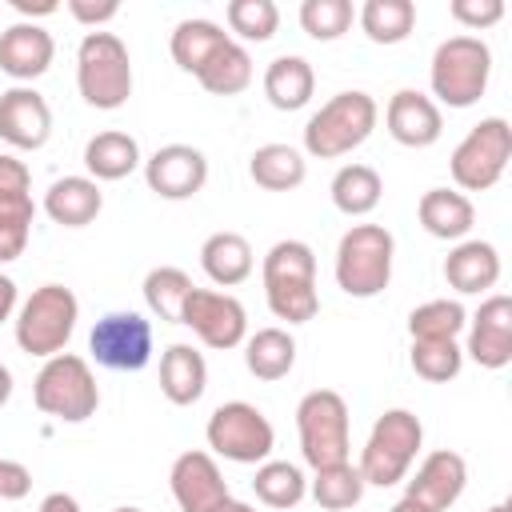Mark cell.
I'll use <instances>...</instances> for the list:
<instances>
[{"instance_id":"cell-1","label":"cell","mask_w":512,"mask_h":512,"mask_svg":"<svg viewBox=\"0 0 512 512\" xmlns=\"http://www.w3.org/2000/svg\"><path fill=\"white\" fill-rule=\"evenodd\" d=\"M264 296L276 320L288 324H308L320 312L316 296V256L304 240H280L264 256Z\"/></svg>"},{"instance_id":"cell-2","label":"cell","mask_w":512,"mask_h":512,"mask_svg":"<svg viewBox=\"0 0 512 512\" xmlns=\"http://www.w3.org/2000/svg\"><path fill=\"white\" fill-rule=\"evenodd\" d=\"M396 240L384 224H352L336 244V284L356 300H372L392 280Z\"/></svg>"},{"instance_id":"cell-3","label":"cell","mask_w":512,"mask_h":512,"mask_svg":"<svg viewBox=\"0 0 512 512\" xmlns=\"http://www.w3.org/2000/svg\"><path fill=\"white\" fill-rule=\"evenodd\" d=\"M76 88L84 104L112 112L132 96V60L116 32H88L76 48Z\"/></svg>"},{"instance_id":"cell-4","label":"cell","mask_w":512,"mask_h":512,"mask_svg":"<svg viewBox=\"0 0 512 512\" xmlns=\"http://www.w3.org/2000/svg\"><path fill=\"white\" fill-rule=\"evenodd\" d=\"M376 116H380V108H376V100L368 92H360V88L336 92L304 124V152L308 156H320V160H336V156L360 148L372 136Z\"/></svg>"},{"instance_id":"cell-5","label":"cell","mask_w":512,"mask_h":512,"mask_svg":"<svg viewBox=\"0 0 512 512\" xmlns=\"http://www.w3.org/2000/svg\"><path fill=\"white\" fill-rule=\"evenodd\" d=\"M420 444H424V424H420V416L408 412V408H388V412L372 424L368 444H364L360 464H356L360 476H364V484H376V488L400 484V480L408 476V468H412Z\"/></svg>"},{"instance_id":"cell-6","label":"cell","mask_w":512,"mask_h":512,"mask_svg":"<svg viewBox=\"0 0 512 512\" xmlns=\"http://www.w3.org/2000/svg\"><path fill=\"white\" fill-rule=\"evenodd\" d=\"M32 400L44 416H56L64 424H80L100 408V388L84 356L56 352L44 360L32 384Z\"/></svg>"},{"instance_id":"cell-7","label":"cell","mask_w":512,"mask_h":512,"mask_svg":"<svg viewBox=\"0 0 512 512\" xmlns=\"http://www.w3.org/2000/svg\"><path fill=\"white\" fill-rule=\"evenodd\" d=\"M492 76V52L480 36H448L432 52V92L448 108H472Z\"/></svg>"},{"instance_id":"cell-8","label":"cell","mask_w":512,"mask_h":512,"mask_svg":"<svg viewBox=\"0 0 512 512\" xmlns=\"http://www.w3.org/2000/svg\"><path fill=\"white\" fill-rule=\"evenodd\" d=\"M76 316H80V304L72 296V288L64 284H40L20 316H16V344L28 352V356H56L64 352V344L72 340L76 332Z\"/></svg>"},{"instance_id":"cell-9","label":"cell","mask_w":512,"mask_h":512,"mask_svg":"<svg viewBox=\"0 0 512 512\" xmlns=\"http://www.w3.org/2000/svg\"><path fill=\"white\" fill-rule=\"evenodd\" d=\"M296 432H300V452L316 468L344 464L352 452L348 436V404L332 388H316L296 404Z\"/></svg>"},{"instance_id":"cell-10","label":"cell","mask_w":512,"mask_h":512,"mask_svg":"<svg viewBox=\"0 0 512 512\" xmlns=\"http://www.w3.org/2000/svg\"><path fill=\"white\" fill-rule=\"evenodd\" d=\"M208 448L232 464H264L272 456L276 432L268 416L248 400H228L208 416Z\"/></svg>"},{"instance_id":"cell-11","label":"cell","mask_w":512,"mask_h":512,"mask_svg":"<svg viewBox=\"0 0 512 512\" xmlns=\"http://www.w3.org/2000/svg\"><path fill=\"white\" fill-rule=\"evenodd\" d=\"M508 160H512V128L504 116H488L476 128H468V136L456 144L448 168L464 192H488L504 176Z\"/></svg>"},{"instance_id":"cell-12","label":"cell","mask_w":512,"mask_h":512,"mask_svg":"<svg viewBox=\"0 0 512 512\" xmlns=\"http://www.w3.org/2000/svg\"><path fill=\"white\" fill-rule=\"evenodd\" d=\"M88 348L112 372H140L152 360V324L140 312H108L96 320Z\"/></svg>"},{"instance_id":"cell-13","label":"cell","mask_w":512,"mask_h":512,"mask_svg":"<svg viewBox=\"0 0 512 512\" xmlns=\"http://www.w3.org/2000/svg\"><path fill=\"white\" fill-rule=\"evenodd\" d=\"M180 324H188L208 348H236L248 336V312L236 296L212 292V288H192L180 308Z\"/></svg>"},{"instance_id":"cell-14","label":"cell","mask_w":512,"mask_h":512,"mask_svg":"<svg viewBox=\"0 0 512 512\" xmlns=\"http://www.w3.org/2000/svg\"><path fill=\"white\" fill-rule=\"evenodd\" d=\"M144 180L160 200H188L208 180V160L192 144H164L144 160Z\"/></svg>"},{"instance_id":"cell-15","label":"cell","mask_w":512,"mask_h":512,"mask_svg":"<svg viewBox=\"0 0 512 512\" xmlns=\"http://www.w3.org/2000/svg\"><path fill=\"white\" fill-rule=\"evenodd\" d=\"M464 328H468L464 352L480 368H504L512 360V296H504V292L488 296Z\"/></svg>"},{"instance_id":"cell-16","label":"cell","mask_w":512,"mask_h":512,"mask_svg":"<svg viewBox=\"0 0 512 512\" xmlns=\"http://www.w3.org/2000/svg\"><path fill=\"white\" fill-rule=\"evenodd\" d=\"M0 136L12 144V148H24V152H36L48 144L52 136V108L48 100L36 92V88H8L0 96Z\"/></svg>"},{"instance_id":"cell-17","label":"cell","mask_w":512,"mask_h":512,"mask_svg":"<svg viewBox=\"0 0 512 512\" xmlns=\"http://www.w3.org/2000/svg\"><path fill=\"white\" fill-rule=\"evenodd\" d=\"M464 484H468V464H464V456L452 452V448H436V452H428V456L420 460V468H416V476L408 480V492H404V496H412L416 504H424V508H432V512H444V508H452V504L460 500Z\"/></svg>"},{"instance_id":"cell-18","label":"cell","mask_w":512,"mask_h":512,"mask_svg":"<svg viewBox=\"0 0 512 512\" xmlns=\"http://www.w3.org/2000/svg\"><path fill=\"white\" fill-rule=\"evenodd\" d=\"M168 484L180 512H212L220 500H228V484L208 452H180L172 460Z\"/></svg>"},{"instance_id":"cell-19","label":"cell","mask_w":512,"mask_h":512,"mask_svg":"<svg viewBox=\"0 0 512 512\" xmlns=\"http://www.w3.org/2000/svg\"><path fill=\"white\" fill-rule=\"evenodd\" d=\"M384 124H388V136L404 148H432L444 132V116L436 108L432 96L416 92V88H400L388 108H384Z\"/></svg>"},{"instance_id":"cell-20","label":"cell","mask_w":512,"mask_h":512,"mask_svg":"<svg viewBox=\"0 0 512 512\" xmlns=\"http://www.w3.org/2000/svg\"><path fill=\"white\" fill-rule=\"evenodd\" d=\"M56 56V44H52V32L40 28V24H12L0 32V68L12 76V80H36L48 72Z\"/></svg>"},{"instance_id":"cell-21","label":"cell","mask_w":512,"mask_h":512,"mask_svg":"<svg viewBox=\"0 0 512 512\" xmlns=\"http://www.w3.org/2000/svg\"><path fill=\"white\" fill-rule=\"evenodd\" d=\"M444 280L464 292V296H476V292H488L496 280H500V252L488 244V240H464L448 252L444 260Z\"/></svg>"},{"instance_id":"cell-22","label":"cell","mask_w":512,"mask_h":512,"mask_svg":"<svg viewBox=\"0 0 512 512\" xmlns=\"http://www.w3.org/2000/svg\"><path fill=\"white\" fill-rule=\"evenodd\" d=\"M104 192L92 176H64L44 192V212L64 228H84L100 216Z\"/></svg>"},{"instance_id":"cell-23","label":"cell","mask_w":512,"mask_h":512,"mask_svg":"<svg viewBox=\"0 0 512 512\" xmlns=\"http://www.w3.org/2000/svg\"><path fill=\"white\" fill-rule=\"evenodd\" d=\"M208 388V364L192 344H172L160 356V392L168 396V404L188 408L204 396Z\"/></svg>"},{"instance_id":"cell-24","label":"cell","mask_w":512,"mask_h":512,"mask_svg":"<svg viewBox=\"0 0 512 512\" xmlns=\"http://www.w3.org/2000/svg\"><path fill=\"white\" fill-rule=\"evenodd\" d=\"M416 212H420L424 232L436 236V240H460V236H468L472 224H476L472 200H468L464 192H452V188H428V192L420 196V208H416Z\"/></svg>"},{"instance_id":"cell-25","label":"cell","mask_w":512,"mask_h":512,"mask_svg":"<svg viewBox=\"0 0 512 512\" xmlns=\"http://www.w3.org/2000/svg\"><path fill=\"white\" fill-rule=\"evenodd\" d=\"M200 268L212 284L236 288L252 276V244L240 232H212L200 248Z\"/></svg>"},{"instance_id":"cell-26","label":"cell","mask_w":512,"mask_h":512,"mask_svg":"<svg viewBox=\"0 0 512 512\" xmlns=\"http://www.w3.org/2000/svg\"><path fill=\"white\" fill-rule=\"evenodd\" d=\"M312 92H316V72L304 56H276L264 68V96L272 108L296 112L312 100Z\"/></svg>"},{"instance_id":"cell-27","label":"cell","mask_w":512,"mask_h":512,"mask_svg":"<svg viewBox=\"0 0 512 512\" xmlns=\"http://www.w3.org/2000/svg\"><path fill=\"white\" fill-rule=\"evenodd\" d=\"M248 176L268 192H292L304 184L308 164L304 152H296L292 144H260L248 160Z\"/></svg>"},{"instance_id":"cell-28","label":"cell","mask_w":512,"mask_h":512,"mask_svg":"<svg viewBox=\"0 0 512 512\" xmlns=\"http://www.w3.org/2000/svg\"><path fill=\"white\" fill-rule=\"evenodd\" d=\"M84 164H88L92 180H124V176H132L140 168V144L128 132L108 128V132L88 140Z\"/></svg>"},{"instance_id":"cell-29","label":"cell","mask_w":512,"mask_h":512,"mask_svg":"<svg viewBox=\"0 0 512 512\" xmlns=\"http://www.w3.org/2000/svg\"><path fill=\"white\" fill-rule=\"evenodd\" d=\"M228 40H232V36H228L220 24H212V20H180L168 48H172V60H176L184 72L200 76V68H204Z\"/></svg>"},{"instance_id":"cell-30","label":"cell","mask_w":512,"mask_h":512,"mask_svg":"<svg viewBox=\"0 0 512 512\" xmlns=\"http://www.w3.org/2000/svg\"><path fill=\"white\" fill-rule=\"evenodd\" d=\"M244 364L256 380H284L296 364V340L284 328H260L244 344Z\"/></svg>"},{"instance_id":"cell-31","label":"cell","mask_w":512,"mask_h":512,"mask_svg":"<svg viewBox=\"0 0 512 512\" xmlns=\"http://www.w3.org/2000/svg\"><path fill=\"white\" fill-rule=\"evenodd\" d=\"M332 204L344 212V216H368L380 196H384V184H380V172L368 168V164H344L336 176H332Z\"/></svg>"},{"instance_id":"cell-32","label":"cell","mask_w":512,"mask_h":512,"mask_svg":"<svg viewBox=\"0 0 512 512\" xmlns=\"http://www.w3.org/2000/svg\"><path fill=\"white\" fill-rule=\"evenodd\" d=\"M360 28L372 44H400L416 28V4L412 0H364Z\"/></svg>"},{"instance_id":"cell-33","label":"cell","mask_w":512,"mask_h":512,"mask_svg":"<svg viewBox=\"0 0 512 512\" xmlns=\"http://www.w3.org/2000/svg\"><path fill=\"white\" fill-rule=\"evenodd\" d=\"M252 492L260 504L268 508H296L304 496H308V480L296 464L288 460H264L252 476Z\"/></svg>"},{"instance_id":"cell-34","label":"cell","mask_w":512,"mask_h":512,"mask_svg":"<svg viewBox=\"0 0 512 512\" xmlns=\"http://www.w3.org/2000/svg\"><path fill=\"white\" fill-rule=\"evenodd\" d=\"M312 500L328 512H344V508H356L360 496H364V476L356 464H328V468H316L312 484H308Z\"/></svg>"},{"instance_id":"cell-35","label":"cell","mask_w":512,"mask_h":512,"mask_svg":"<svg viewBox=\"0 0 512 512\" xmlns=\"http://www.w3.org/2000/svg\"><path fill=\"white\" fill-rule=\"evenodd\" d=\"M212 96H236V92H244L248 84H252V56L236 44V40H228L204 68H200V76H196Z\"/></svg>"},{"instance_id":"cell-36","label":"cell","mask_w":512,"mask_h":512,"mask_svg":"<svg viewBox=\"0 0 512 512\" xmlns=\"http://www.w3.org/2000/svg\"><path fill=\"white\" fill-rule=\"evenodd\" d=\"M192 276L184 268H172V264H160L144 276V300L148 308L160 316V320H172L180 324V308H184V296L192 292Z\"/></svg>"},{"instance_id":"cell-37","label":"cell","mask_w":512,"mask_h":512,"mask_svg":"<svg viewBox=\"0 0 512 512\" xmlns=\"http://www.w3.org/2000/svg\"><path fill=\"white\" fill-rule=\"evenodd\" d=\"M32 192H0V264L16 260L32 236Z\"/></svg>"},{"instance_id":"cell-38","label":"cell","mask_w":512,"mask_h":512,"mask_svg":"<svg viewBox=\"0 0 512 512\" xmlns=\"http://www.w3.org/2000/svg\"><path fill=\"white\" fill-rule=\"evenodd\" d=\"M468 324V312L460 300H428L412 308L408 316V336L412 340H456Z\"/></svg>"},{"instance_id":"cell-39","label":"cell","mask_w":512,"mask_h":512,"mask_svg":"<svg viewBox=\"0 0 512 512\" xmlns=\"http://www.w3.org/2000/svg\"><path fill=\"white\" fill-rule=\"evenodd\" d=\"M464 348L456 340H412V372L428 384H448L460 376Z\"/></svg>"},{"instance_id":"cell-40","label":"cell","mask_w":512,"mask_h":512,"mask_svg":"<svg viewBox=\"0 0 512 512\" xmlns=\"http://www.w3.org/2000/svg\"><path fill=\"white\" fill-rule=\"evenodd\" d=\"M224 16H228V28L240 40H256V44L272 40L276 28H280V8L272 0H232L224 8Z\"/></svg>"},{"instance_id":"cell-41","label":"cell","mask_w":512,"mask_h":512,"mask_svg":"<svg viewBox=\"0 0 512 512\" xmlns=\"http://www.w3.org/2000/svg\"><path fill=\"white\" fill-rule=\"evenodd\" d=\"M352 0H304L300 4V28L312 40H340L352 28Z\"/></svg>"},{"instance_id":"cell-42","label":"cell","mask_w":512,"mask_h":512,"mask_svg":"<svg viewBox=\"0 0 512 512\" xmlns=\"http://www.w3.org/2000/svg\"><path fill=\"white\" fill-rule=\"evenodd\" d=\"M452 20H460L464 28H492L504 16L500 0H452Z\"/></svg>"},{"instance_id":"cell-43","label":"cell","mask_w":512,"mask_h":512,"mask_svg":"<svg viewBox=\"0 0 512 512\" xmlns=\"http://www.w3.org/2000/svg\"><path fill=\"white\" fill-rule=\"evenodd\" d=\"M32 492V472L20 460L0 456V500H24Z\"/></svg>"},{"instance_id":"cell-44","label":"cell","mask_w":512,"mask_h":512,"mask_svg":"<svg viewBox=\"0 0 512 512\" xmlns=\"http://www.w3.org/2000/svg\"><path fill=\"white\" fill-rule=\"evenodd\" d=\"M68 12H72L80 24H92V28L100 32V24H108V20L120 12V4H116V0H68Z\"/></svg>"},{"instance_id":"cell-45","label":"cell","mask_w":512,"mask_h":512,"mask_svg":"<svg viewBox=\"0 0 512 512\" xmlns=\"http://www.w3.org/2000/svg\"><path fill=\"white\" fill-rule=\"evenodd\" d=\"M28 188H32L28 164L16 156H0V192H28Z\"/></svg>"},{"instance_id":"cell-46","label":"cell","mask_w":512,"mask_h":512,"mask_svg":"<svg viewBox=\"0 0 512 512\" xmlns=\"http://www.w3.org/2000/svg\"><path fill=\"white\" fill-rule=\"evenodd\" d=\"M36 512H80V504H76V496H68V492H48Z\"/></svg>"},{"instance_id":"cell-47","label":"cell","mask_w":512,"mask_h":512,"mask_svg":"<svg viewBox=\"0 0 512 512\" xmlns=\"http://www.w3.org/2000/svg\"><path fill=\"white\" fill-rule=\"evenodd\" d=\"M12 8L24 12V16H52L56 12V0H12Z\"/></svg>"},{"instance_id":"cell-48","label":"cell","mask_w":512,"mask_h":512,"mask_svg":"<svg viewBox=\"0 0 512 512\" xmlns=\"http://www.w3.org/2000/svg\"><path fill=\"white\" fill-rule=\"evenodd\" d=\"M16 308V284L8 276H0V320H8Z\"/></svg>"},{"instance_id":"cell-49","label":"cell","mask_w":512,"mask_h":512,"mask_svg":"<svg viewBox=\"0 0 512 512\" xmlns=\"http://www.w3.org/2000/svg\"><path fill=\"white\" fill-rule=\"evenodd\" d=\"M388 512H432V508H424V504H416L412 496H400V500H396V504H392Z\"/></svg>"},{"instance_id":"cell-50","label":"cell","mask_w":512,"mask_h":512,"mask_svg":"<svg viewBox=\"0 0 512 512\" xmlns=\"http://www.w3.org/2000/svg\"><path fill=\"white\" fill-rule=\"evenodd\" d=\"M212 512H256V508H252V504H244V500H232V496H228V500H220Z\"/></svg>"},{"instance_id":"cell-51","label":"cell","mask_w":512,"mask_h":512,"mask_svg":"<svg viewBox=\"0 0 512 512\" xmlns=\"http://www.w3.org/2000/svg\"><path fill=\"white\" fill-rule=\"evenodd\" d=\"M8 396H12V372L0 364V408L8 404Z\"/></svg>"},{"instance_id":"cell-52","label":"cell","mask_w":512,"mask_h":512,"mask_svg":"<svg viewBox=\"0 0 512 512\" xmlns=\"http://www.w3.org/2000/svg\"><path fill=\"white\" fill-rule=\"evenodd\" d=\"M484 512H512L508 504H492V508H484Z\"/></svg>"},{"instance_id":"cell-53","label":"cell","mask_w":512,"mask_h":512,"mask_svg":"<svg viewBox=\"0 0 512 512\" xmlns=\"http://www.w3.org/2000/svg\"><path fill=\"white\" fill-rule=\"evenodd\" d=\"M112 512H144V508H132V504H128V508H112Z\"/></svg>"}]
</instances>
